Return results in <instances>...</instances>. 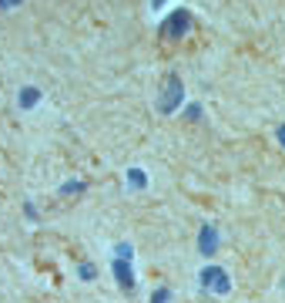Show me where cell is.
I'll use <instances>...</instances> for the list:
<instances>
[{
	"instance_id": "cell-1",
	"label": "cell",
	"mask_w": 285,
	"mask_h": 303,
	"mask_svg": "<svg viewBox=\"0 0 285 303\" xmlns=\"http://www.w3.org/2000/svg\"><path fill=\"white\" fill-rule=\"evenodd\" d=\"M181 98H185L181 78L168 74V78H165V88H161V94H158V112H161V115H171L175 108H181Z\"/></svg>"
},
{
	"instance_id": "cell-2",
	"label": "cell",
	"mask_w": 285,
	"mask_h": 303,
	"mask_svg": "<svg viewBox=\"0 0 285 303\" xmlns=\"http://www.w3.org/2000/svg\"><path fill=\"white\" fill-rule=\"evenodd\" d=\"M201 286L208 293H218V296H225V293H231V280H228V273L221 266H208V269H201Z\"/></svg>"
},
{
	"instance_id": "cell-3",
	"label": "cell",
	"mask_w": 285,
	"mask_h": 303,
	"mask_svg": "<svg viewBox=\"0 0 285 303\" xmlns=\"http://www.w3.org/2000/svg\"><path fill=\"white\" fill-rule=\"evenodd\" d=\"M188 27H191V14L188 11H175L165 24H161V37H185Z\"/></svg>"
},
{
	"instance_id": "cell-4",
	"label": "cell",
	"mask_w": 285,
	"mask_h": 303,
	"mask_svg": "<svg viewBox=\"0 0 285 303\" xmlns=\"http://www.w3.org/2000/svg\"><path fill=\"white\" fill-rule=\"evenodd\" d=\"M198 249H201L205 256H211V253L218 249V229H215V226H201V233H198Z\"/></svg>"
},
{
	"instance_id": "cell-5",
	"label": "cell",
	"mask_w": 285,
	"mask_h": 303,
	"mask_svg": "<svg viewBox=\"0 0 285 303\" xmlns=\"http://www.w3.org/2000/svg\"><path fill=\"white\" fill-rule=\"evenodd\" d=\"M114 280H118L121 290H134V273L128 259H114Z\"/></svg>"
},
{
	"instance_id": "cell-6",
	"label": "cell",
	"mask_w": 285,
	"mask_h": 303,
	"mask_svg": "<svg viewBox=\"0 0 285 303\" xmlns=\"http://www.w3.org/2000/svg\"><path fill=\"white\" fill-rule=\"evenodd\" d=\"M21 108H34V105H37V101H41V91L37 88H21Z\"/></svg>"
},
{
	"instance_id": "cell-7",
	"label": "cell",
	"mask_w": 285,
	"mask_h": 303,
	"mask_svg": "<svg viewBox=\"0 0 285 303\" xmlns=\"http://www.w3.org/2000/svg\"><path fill=\"white\" fill-rule=\"evenodd\" d=\"M128 182H131L134 189H144V185H148V179H144L141 168H128Z\"/></svg>"
},
{
	"instance_id": "cell-8",
	"label": "cell",
	"mask_w": 285,
	"mask_h": 303,
	"mask_svg": "<svg viewBox=\"0 0 285 303\" xmlns=\"http://www.w3.org/2000/svg\"><path fill=\"white\" fill-rule=\"evenodd\" d=\"M81 189H84V182H64V189H61V192H64V195H77V192H81Z\"/></svg>"
},
{
	"instance_id": "cell-9",
	"label": "cell",
	"mask_w": 285,
	"mask_h": 303,
	"mask_svg": "<svg viewBox=\"0 0 285 303\" xmlns=\"http://www.w3.org/2000/svg\"><path fill=\"white\" fill-rule=\"evenodd\" d=\"M168 300H171V290H165V286L151 293V303H168Z\"/></svg>"
},
{
	"instance_id": "cell-10",
	"label": "cell",
	"mask_w": 285,
	"mask_h": 303,
	"mask_svg": "<svg viewBox=\"0 0 285 303\" xmlns=\"http://www.w3.org/2000/svg\"><path fill=\"white\" fill-rule=\"evenodd\" d=\"M131 256H134V249L128 246V243H121L118 246V259H128V263H131Z\"/></svg>"
},
{
	"instance_id": "cell-11",
	"label": "cell",
	"mask_w": 285,
	"mask_h": 303,
	"mask_svg": "<svg viewBox=\"0 0 285 303\" xmlns=\"http://www.w3.org/2000/svg\"><path fill=\"white\" fill-rule=\"evenodd\" d=\"M81 280H94V266L91 263H81Z\"/></svg>"
},
{
	"instance_id": "cell-12",
	"label": "cell",
	"mask_w": 285,
	"mask_h": 303,
	"mask_svg": "<svg viewBox=\"0 0 285 303\" xmlns=\"http://www.w3.org/2000/svg\"><path fill=\"white\" fill-rule=\"evenodd\" d=\"M188 118H191V122H198V118H201V105H188Z\"/></svg>"
},
{
	"instance_id": "cell-13",
	"label": "cell",
	"mask_w": 285,
	"mask_h": 303,
	"mask_svg": "<svg viewBox=\"0 0 285 303\" xmlns=\"http://www.w3.org/2000/svg\"><path fill=\"white\" fill-rule=\"evenodd\" d=\"M275 135H278V142L285 145V125H278V132H275Z\"/></svg>"
},
{
	"instance_id": "cell-14",
	"label": "cell",
	"mask_w": 285,
	"mask_h": 303,
	"mask_svg": "<svg viewBox=\"0 0 285 303\" xmlns=\"http://www.w3.org/2000/svg\"><path fill=\"white\" fill-rule=\"evenodd\" d=\"M161 4H165V0H151V7H154V11H158V7H161Z\"/></svg>"
},
{
	"instance_id": "cell-15",
	"label": "cell",
	"mask_w": 285,
	"mask_h": 303,
	"mask_svg": "<svg viewBox=\"0 0 285 303\" xmlns=\"http://www.w3.org/2000/svg\"><path fill=\"white\" fill-rule=\"evenodd\" d=\"M17 4H21V0H7V7H17Z\"/></svg>"
},
{
	"instance_id": "cell-16",
	"label": "cell",
	"mask_w": 285,
	"mask_h": 303,
	"mask_svg": "<svg viewBox=\"0 0 285 303\" xmlns=\"http://www.w3.org/2000/svg\"><path fill=\"white\" fill-rule=\"evenodd\" d=\"M282 286H285V283H282Z\"/></svg>"
}]
</instances>
